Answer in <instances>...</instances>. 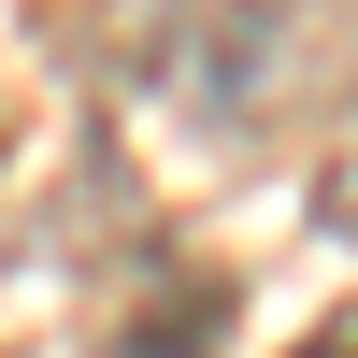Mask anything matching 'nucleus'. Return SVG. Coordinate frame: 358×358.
Instances as JSON below:
<instances>
[{
  "label": "nucleus",
  "instance_id": "obj_1",
  "mask_svg": "<svg viewBox=\"0 0 358 358\" xmlns=\"http://www.w3.org/2000/svg\"><path fill=\"white\" fill-rule=\"evenodd\" d=\"M229 344V273L215 258H143L129 287L101 301V330H86V358H215Z\"/></svg>",
  "mask_w": 358,
  "mask_h": 358
},
{
  "label": "nucleus",
  "instance_id": "obj_2",
  "mask_svg": "<svg viewBox=\"0 0 358 358\" xmlns=\"http://www.w3.org/2000/svg\"><path fill=\"white\" fill-rule=\"evenodd\" d=\"M273 0H229V15H215V0H187V29H172V101H187V115H244L258 101V43H273Z\"/></svg>",
  "mask_w": 358,
  "mask_h": 358
},
{
  "label": "nucleus",
  "instance_id": "obj_3",
  "mask_svg": "<svg viewBox=\"0 0 358 358\" xmlns=\"http://www.w3.org/2000/svg\"><path fill=\"white\" fill-rule=\"evenodd\" d=\"M315 229H330V244H358V129L315 158Z\"/></svg>",
  "mask_w": 358,
  "mask_h": 358
},
{
  "label": "nucleus",
  "instance_id": "obj_4",
  "mask_svg": "<svg viewBox=\"0 0 358 358\" xmlns=\"http://www.w3.org/2000/svg\"><path fill=\"white\" fill-rule=\"evenodd\" d=\"M287 358H358V301H344V315H330L315 344H287Z\"/></svg>",
  "mask_w": 358,
  "mask_h": 358
}]
</instances>
